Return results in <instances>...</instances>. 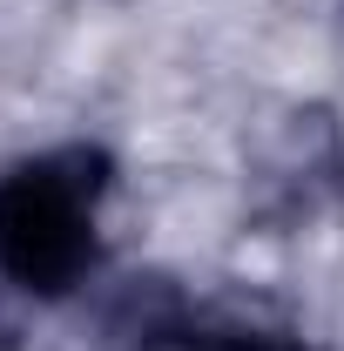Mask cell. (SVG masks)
I'll return each mask as SVG.
<instances>
[{"mask_svg": "<svg viewBox=\"0 0 344 351\" xmlns=\"http://www.w3.org/2000/svg\"><path fill=\"white\" fill-rule=\"evenodd\" d=\"M0 351H14V331H7V324H0Z\"/></svg>", "mask_w": 344, "mask_h": 351, "instance_id": "277c9868", "label": "cell"}, {"mask_svg": "<svg viewBox=\"0 0 344 351\" xmlns=\"http://www.w3.org/2000/svg\"><path fill=\"white\" fill-rule=\"evenodd\" d=\"M108 189L101 149H47L0 169V277L27 298H68L101 257L95 210Z\"/></svg>", "mask_w": 344, "mask_h": 351, "instance_id": "6da1fadb", "label": "cell"}, {"mask_svg": "<svg viewBox=\"0 0 344 351\" xmlns=\"http://www.w3.org/2000/svg\"><path fill=\"white\" fill-rule=\"evenodd\" d=\"M189 304H182V291H175L169 277H129L122 291H115V304L101 317V331L115 338L122 351H162V345H182L189 338Z\"/></svg>", "mask_w": 344, "mask_h": 351, "instance_id": "7a4b0ae2", "label": "cell"}, {"mask_svg": "<svg viewBox=\"0 0 344 351\" xmlns=\"http://www.w3.org/2000/svg\"><path fill=\"white\" fill-rule=\"evenodd\" d=\"M182 351H304V338L270 324H189Z\"/></svg>", "mask_w": 344, "mask_h": 351, "instance_id": "3957f363", "label": "cell"}]
</instances>
